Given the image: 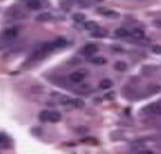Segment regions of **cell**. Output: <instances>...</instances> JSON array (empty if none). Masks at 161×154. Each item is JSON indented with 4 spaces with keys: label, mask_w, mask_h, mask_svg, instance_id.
<instances>
[{
    "label": "cell",
    "mask_w": 161,
    "mask_h": 154,
    "mask_svg": "<svg viewBox=\"0 0 161 154\" xmlns=\"http://www.w3.org/2000/svg\"><path fill=\"white\" fill-rule=\"evenodd\" d=\"M61 120V114L58 111H50V122L57 123Z\"/></svg>",
    "instance_id": "9c48e42d"
},
{
    "label": "cell",
    "mask_w": 161,
    "mask_h": 154,
    "mask_svg": "<svg viewBox=\"0 0 161 154\" xmlns=\"http://www.w3.org/2000/svg\"><path fill=\"white\" fill-rule=\"evenodd\" d=\"M98 12H102L104 16H109V18H118L119 16L118 12H115V11H112V10L110 11V10H100V8H99Z\"/></svg>",
    "instance_id": "ba28073f"
},
{
    "label": "cell",
    "mask_w": 161,
    "mask_h": 154,
    "mask_svg": "<svg viewBox=\"0 0 161 154\" xmlns=\"http://www.w3.org/2000/svg\"><path fill=\"white\" fill-rule=\"evenodd\" d=\"M54 45H56V47H64V46H67V39L62 38V37H58L54 41Z\"/></svg>",
    "instance_id": "2e32d148"
},
{
    "label": "cell",
    "mask_w": 161,
    "mask_h": 154,
    "mask_svg": "<svg viewBox=\"0 0 161 154\" xmlns=\"http://www.w3.org/2000/svg\"><path fill=\"white\" fill-rule=\"evenodd\" d=\"M84 28L92 32V31H95V30L99 28V27H98V25H96V22H85V23H84Z\"/></svg>",
    "instance_id": "7c38bea8"
},
{
    "label": "cell",
    "mask_w": 161,
    "mask_h": 154,
    "mask_svg": "<svg viewBox=\"0 0 161 154\" xmlns=\"http://www.w3.org/2000/svg\"><path fill=\"white\" fill-rule=\"evenodd\" d=\"M114 68H115V70H118V72H125V70L127 69V65H126V62H123V61H118V62H115Z\"/></svg>",
    "instance_id": "5bb4252c"
},
{
    "label": "cell",
    "mask_w": 161,
    "mask_h": 154,
    "mask_svg": "<svg viewBox=\"0 0 161 154\" xmlns=\"http://www.w3.org/2000/svg\"><path fill=\"white\" fill-rule=\"evenodd\" d=\"M115 35L116 37H119V38H126V37H129V31H127L126 28H116L115 30Z\"/></svg>",
    "instance_id": "30bf717a"
},
{
    "label": "cell",
    "mask_w": 161,
    "mask_h": 154,
    "mask_svg": "<svg viewBox=\"0 0 161 154\" xmlns=\"http://www.w3.org/2000/svg\"><path fill=\"white\" fill-rule=\"evenodd\" d=\"M137 154H154V153L152 150H148V149H142V150H140Z\"/></svg>",
    "instance_id": "44dd1931"
},
{
    "label": "cell",
    "mask_w": 161,
    "mask_h": 154,
    "mask_svg": "<svg viewBox=\"0 0 161 154\" xmlns=\"http://www.w3.org/2000/svg\"><path fill=\"white\" fill-rule=\"evenodd\" d=\"M98 52V46L94 45V43H89V45H85L84 47H83V53L84 54H87V56H92L94 53Z\"/></svg>",
    "instance_id": "277c9868"
},
{
    "label": "cell",
    "mask_w": 161,
    "mask_h": 154,
    "mask_svg": "<svg viewBox=\"0 0 161 154\" xmlns=\"http://www.w3.org/2000/svg\"><path fill=\"white\" fill-rule=\"evenodd\" d=\"M91 61L94 65H104L106 64V58L104 57H91Z\"/></svg>",
    "instance_id": "4fadbf2b"
},
{
    "label": "cell",
    "mask_w": 161,
    "mask_h": 154,
    "mask_svg": "<svg viewBox=\"0 0 161 154\" xmlns=\"http://www.w3.org/2000/svg\"><path fill=\"white\" fill-rule=\"evenodd\" d=\"M73 104H74V107H77V108H79V107H83V105H84V103L81 102V100H79V99H77V100H73Z\"/></svg>",
    "instance_id": "ffe728a7"
},
{
    "label": "cell",
    "mask_w": 161,
    "mask_h": 154,
    "mask_svg": "<svg viewBox=\"0 0 161 154\" xmlns=\"http://www.w3.org/2000/svg\"><path fill=\"white\" fill-rule=\"evenodd\" d=\"M39 120H41V122H50V111L39 112Z\"/></svg>",
    "instance_id": "8fae6325"
},
{
    "label": "cell",
    "mask_w": 161,
    "mask_h": 154,
    "mask_svg": "<svg viewBox=\"0 0 161 154\" xmlns=\"http://www.w3.org/2000/svg\"><path fill=\"white\" fill-rule=\"evenodd\" d=\"M8 15L12 18H18V19H22V18H26L25 14H22L21 11H18V10H14V11H10L8 12Z\"/></svg>",
    "instance_id": "e0dca14e"
},
{
    "label": "cell",
    "mask_w": 161,
    "mask_h": 154,
    "mask_svg": "<svg viewBox=\"0 0 161 154\" xmlns=\"http://www.w3.org/2000/svg\"><path fill=\"white\" fill-rule=\"evenodd\" d=\"M152 50H153V53H156V54H161V46L160 45H154L153 47H152Z\"/></svg>",
    "instance_id": "d6986e66"
},
{
    "label": "cell",
    "mask_w": 161,
    "mask_h": 154,
    "mask_svg": "<svg viewBox=\"0 0 161 154\" xmlns=\"http://www.w3.org/2000/svg\"><path fill=\"white\" fill-rule=\"evenodd\" d=\"M154 26L157 28H161V20H154Z\"/></svg>",
    "instance_id": "7402d4cb"
},
{
    "label": "cell",
    "mask_w": 161,
    "mask_h": 154,
    "mask_svg": "<svg viewBox=\"0 0 161 154\" xmlns=\"http://www.w3.org/2000/svg\"><path fill=\"white\" fill-rule=\"evenodd\" d=\"M131 37H133L134 39H142L145 37V32H144V30H141V28H133Z\"/></svg>",
    "instance_id": "52a82bcc"
},
{
    "label": "cell",
    "mask_w": 161,
    "mask_h": 154,
    "mask_svg": "<svg viewBox=\"0 0 161 154\" xmlns=\"http://www.w3.org/2000/svg\"><path fill=\"white\" fill-rule=\"evenodd\" d=\"M87 74L88 72L85 69H77L69 74V81H72V83H81L87 77Z\"/></svg>",
    "instance_id": "6da1fadb"
},
{
    "label": "cell",
    "mask_w": 161,
    "mask_h": 154,
    "mask_svg": "<svg viewBox=\"0 0 161 154\" xmlns=\"http://www.w3.org/2000/svg\"><path fill=\"white\" fill-rule=\"evenodd\" d=\"M18 37V28L15 27H10V28H6L3 31V38L4 39H8V41H11V39H14Z\"/></svg>",
    "instance_id": "7a4b0ae2"
},
{
    "label": "cell",
    "mask_w": 161,
    "mask_h": 154,
    "mask_svg": "<svg viewBox=\"0 0 161 154\" xmlns=\"http://www.w3.org/2000/svg\"><path fill=\"white\" fill-rule=\"evenodd\" d=\"M73 20L74 22H83L84 20V15L83 14H74L73 15Z\"/></svg>",
    "instance_id": "ac0fdd59"
},
{
    "label": "cell",
    "mask_w": 161,
    "mask_h": 154,
    "mask_svg": "<svg viewBox=\"0 0 161 154\" xmlns=\"http://www.w3.org/2000/svg\"><path fill=\"white\" fill-rule=\"evenodd\" d=\"M25 3H26V7H27L28 10H33V11L39 10V8L42 7V3H41L39 0H26Z\"/></svg>",
    "instance_id": "3957f363"
},
{
    "label": "cell",
    "mask_w": 161,
    "mask_h": 154,
    "mask_svg": "<svg viewBox=\"0 0 161 154\" xmlns=\"http://www.w3.org/2000/svg\"><path fill=\"white\" fill-rule=\"evenodd\" d=\"M111 87H112V81L110 80V78H103V80H100V83H99V88H100V89H110Z\"/></svg>",
    "instance_id": "8992f818"
},
{
    "label": "cell",
    "mask_w": 161,
    "mask_h": 154,
    "mask_svg": "<svg viewBox=\"0 0 161 154\" xmlns=\"http://www.w3.org/2000/svg\"><path fill=\"white\" fill-rule=\"evenodd\" d=\"M92 34V37L94 38H104V37H107V30H104V28H96L95 31H92L91 32Z\"/></svg>",
    "instance_id": "5b68a950"
},
{
    "label": "cell",
    "mask_w": 161,
    "mask_h": 154,
    "mask_svg": "<svg viewBox=\"0 0 161 154\" xmlns=\"http://www.w3.org/2000/svg\"><path fill=\"white\" fill-rule=\"evenodd\" d=\"M52 19V15L48 14V12H45V14H39L38 16H37V20L38 22H48Z\"/></svg>",
    "instance_id": "9a60e30c"
}]
</instances>
